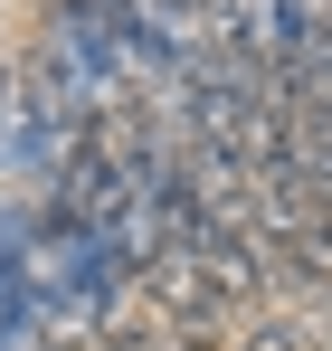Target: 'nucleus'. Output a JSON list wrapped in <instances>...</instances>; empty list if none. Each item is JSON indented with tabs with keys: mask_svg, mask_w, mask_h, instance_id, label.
I'll list each match as a JSON object with an SVG mask.
<instances>
[{
	"mask_svg": "<svg viewBox=\"0 0 332 351\" xmlns=\"http://www.w3.org/2000/svg\"><path fill=\"white\" fill-rule=\"evenodd\" d=\"M228 351H323V332H313L304 304H257V313L237 323V342H228Z\"/></svg>",
	"mask_w": 332,
	"mask_h": 351,
	"instance_id": "f257e3e1",
	"label": "nucleus"
}]
</instances>
